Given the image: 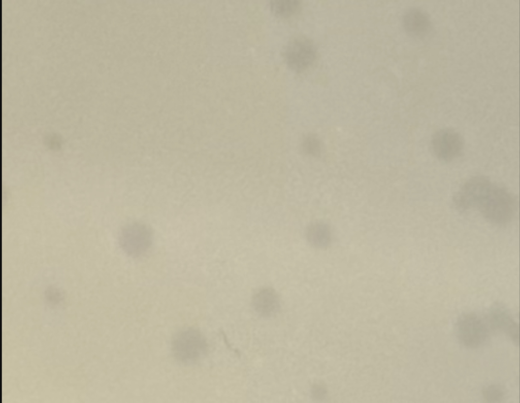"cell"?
<instances>
[{"instance_id":"cell-1","label":"cell","mask_w":520,"mask_h":403,"mask_svg":"<svg viewBox=\"0 0 520 403\" xmlns=\"http://www.w3.org/2000/svg\"><path fill=\"white\" fill-rule=\"evenodd\" d=\"M475 208L490 222L505 225L512 219L516 203L507 190L491 182L479 197Z\"/></svg>"},{"instance_id":"cell-2","label":"cell","mask_w":520,"mask_h":403,"mask_svg":"<svg viewBox=\"0 0 520 403\" xmlns=\"http://www.w3.org/2000/svg\"><path fill=\"white\" fill-rule=\"evenodd\" d=\"M208 351V344L204 336L198 329L187 328L178 332L172 341L174 357L184 364L196 363Z\"/></svg>"},{"instance_id":"cell-3","label":"cell","mask_w":520,"mask_h":403,"mask_svg":"<svg viewBox=\"0 0 520 403\" xmlns=\"http://www.w3.org/2000/svg\"><path fill=\"white\" fill-rule=\"evenodd\" d=\"M120 244L128 255L138 257L144 254L152 242L151 229L144 224L135 222L126 225L121 230Z\"/></svg>"},{"instance_id":"cell-4","label":"cell","mask_w":520,"mask_h":403,"mask_svg":"<svg viewBox=\"0 0 520 403\" xmlns=\"http://www.w3.org/2000/svg\"><path fill=\"white\" fill-rule=\"evenodd\" d=\"M457 336L460 342L469 348H476L486 340L489 328L485 322L473 313L461 315L456 323Z\"/></svg>"},{"instance_id":"cell-5","label":"cell","mask_w":520,"mask_h":403,"mask_svg":"<svg viewBox=\"0 0 520 403\" xmlns=\"http://www.w3.org/2000/svg\"><path fill=\"white\" fill-rule=\"evenodd\" d=\"M316 50L309 40L296 38L291 40L285 51V59L288 67L296 71L309 67L316 57Z\"/></svg>"},{"instance_id":"cell-6","label":"cell","mask_w":520,"mask_h":403,"mask_svg":"<svg viewBox=\"0 0 520 403\" xmlns=\"http://www.w3.org/2000/svg\"><path fill=\"white\" fill-rule=\"evenodd\" d=\"M432 146L436 156L444 162L457 158L462 152L464 142L456 131L443 129L436 132L432 139Z\"/></svg>"},{"instance_id":"cell-7","label":"cell","mask_w":520,"mask_h":403,"mask_svg":"<svg viewBox=\"0 0 520 403\" xmlns=\"http://www.w3.org/2000/svg\"><path fill=\"white\" fill-rule=\"evenodd\" d=\"M490 182L482 176H475L467 180L453 196L455 208L460 212L474 208L480 194Z\"/></svg>"},{"instance_id":"cell-8","label":"cell","mask_w":520,"mask_h":403,"mask_svg":"<svg viewBox=\"0 0 520 403\" xmlns=\"http://www.w3.org/2000/svg\"><path fill=\"white\" fill-rule=\"evenodd\" d=\"M488 319L491 328L504 332L515 345H519V325L506 308L496 304L491 308Z\"/></svg>"},{"instance_id":"cell-9","label":"cell","mask_w":520,"mask_h":403,"mask_svg":"<svg viewBox=\"0 0 520 403\" xmlns=\"http://www.w3.org/2000/svg\"><path fill=\"white\" fill-rule=\"evenodd\" d=\"M254 310L260 316L271 318L275 316L280 308L279 297L274 289L265 287L257 291L252 299Z\"/></svg>"},{"instance_id":"cell-10","label":"cell","mask_w":520,"mask_h":403,"mask_svg":"<svg viewBox=\"0 0 520 403\" xmlns=\"http://www.w3.org/2000/svg\"><path fill=\"white\" fill-rule=\"evenodd\" d=\"M402 23L405 31L413 37L422 38L431 30V24L428 17L416 8H411L405 13Z\"/></svg>"},{"instance_id":"cell-11","label":"cell","mask_w":520,"mask_h":403,"mask_svg":"<svg viewBox=\"0 0 520 403\" xmlns=\"http://www.w3.org/2000/svg\"><path fill=\"white\" fill-rule=\"evenodd\" d=\"M331 237L330 229L322 223H313L306 230L308 241L316 247L323 248L328 246L331 241Z\"/></svg>"},{"instance_id":"cell-12","label":"cell","mask_w":520,"mask_h":403,"mask_svg":"<svg viewBox=\"0 0 520 403\" xmlns=\"http://www.w3.org/2000/svg\"><path fill=\"white\" fill-rule=\"evenodd\" d=\"M300 4L298 0H276L270 1V7L276 17L288 18L297 12Z\"/></svg>"},{"instance_id":"cell-13","label":"cell","mask_w":520,"mask_h":403,"mask_svg":"<svg viewBox=\"0 0 520 403\" xmlns=\"http://www.w3.org/2000/svg\"><path fill=\"white\" fill-rule=\"evenodd\" d=\"M482 395L488 402H500L505 395L504 388L499 385H490L483 389Z\"/></svg>"},{"instance_id":"cell-14","label":"cell","mask_w":520,"mask_h":403,"mask_svg":"<svg viewBox=\"0 0 520 403\" xmlns=\"http://www.w3.org/2000/svg\"><path fill=\"white\" fill-rule=\"evenodd\" d=\"M302 149L306 154L315 157L318 156L321 151L320 141L314 135H308L303 141Z\"/></svg>"}]
</instances>
